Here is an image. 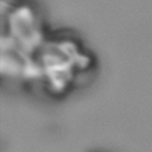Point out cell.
<instances>
[{"label": "cell", "mask_w": 152, "mask_h": 152, "mask_svg": "<svg viewBox=\"0 0 152 152\" xmlns=\"http://www.w3.org/2000/svg\"><path fill=\"white\" fill-rule=\"evenodd\" d=\"M32 65V87L49 96L59 97L93 75L97 68V57L76 31L51 27L34 52Z\"/></svg>", "instance_id": "obj_1"}, {"label": "cell", "mask_w": 152, "mask_h": 152, "mask_svg": "<svg viewBox=\"0 0 152 152\" xmlns=\"http://www.w3.org/2000/svg\"><path fill=\"white\" fill-rule=\"evenodd\" d=\"M0 57L2 78L28 86L32 57L51 30L36 0H1Z\"/></svg>", "instance_id": "obj_2"}]
</instances>
